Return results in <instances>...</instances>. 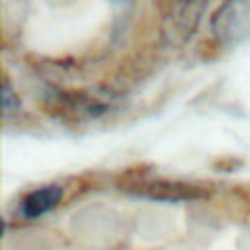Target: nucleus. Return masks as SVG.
<instances>
[{
  "instance_id": "nucleus-1",
  "label": "nucleus",
  "mask_w": 250,
  "mask_h": 250,
  "mask_svg": "<svg viewBox=\"0 0 250 250\" xmlns=\"http://www.w3.org/2000/svg\"><path fill=\"white\" fill-rule=\"evenodd\" d=\"M211 29L227 45L250 37V0H227L213 16Z\"/></svg>"
},
{
  "instance_id": "nucleus-2",
  "label": "nucleus",
  "mask_w": 250,
  "mask_h": 250,
  "mask_svg": "<svg viewBox=\"0 0 250 250\" xmlns=\"http://www.w3.org/2000/svg\"><path fill=\"white\" fill-rule=\"evenodd\" d=\"M62 197V189L59 186H45L35 191H31L20 205V213L23 219H37L51 209L57 207V203Z\"/></svg>"
},
{
  "instance_id": "nucleus-3",
  "label": "nucleus",
  "mask_w": 250,
  "mask_h": 250,
  "mask_svg": "<svg viewBox=\"0 0 250 250\" xmlns=\"http://www.w3.org/2000/svg\"><path fill=\"white\" fill-rule=\"evenodd\" d=\"M20 111V98L16 96V90L10 86L8 80L2 82V113L4 117Z\"/></svg>"
}]
</instances>
